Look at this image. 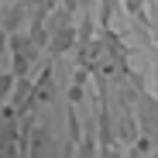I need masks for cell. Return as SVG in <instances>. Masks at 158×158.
I'll list each match as a JSON object with an SVG mask.
<instances>
[{
    "instance_id": "cell-1",
    "label": "cell",
    "mask_w": 158,
    "mask_h": 158,
    "mask_svg": "<svg viewBox=\"0 0 158 158\" xmlns=\"http://www.w3.org/2000/svg\"><path fill=\"white\" fill-rule=\"evenodd\" d=\"M103 158H117V155H114V151H103Z\"/></svg>"
}]
</instances>
